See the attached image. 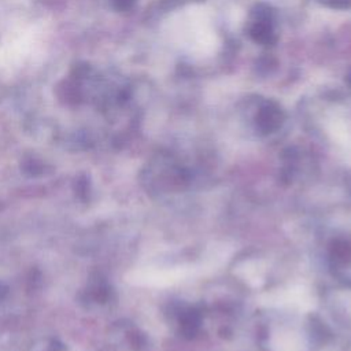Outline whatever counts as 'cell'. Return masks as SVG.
Segmentation results:
<instances>
[{
  "label": "cell",
  "instance_id": "6da1fadb",
  "mask_svg": "<svg viewBox=\"0 0 351 351\" xmlns=\"http://www.w3.org/2000/svg\"><path fill=\"white\" fill-rule=\"evenodd\" d=\"M248 32L254 41L259 44H271L276 40L273 12L267 7H256L248 22Z\"/></svg>",
  "mask_w": 351,
  "mask_h": 351
},
{
  "label": "cell",
  "instance_id": "7a4b0ae2",
  "mask_svg": "<svg viewBox=\"0 0 351 351\" xmlns=\"http://www.w3.org/2000/svg\"><path fill=\"white\" fill-rule=\"evenodd\" d=\"M284 121V114L282 110L271 101H265L255 117V122H256V128L267 134V133H273L274 130H277L281 123Z\"/></svg>",
  "mask_w": 351,
  "mask_h": 351
},
{
  "label": "cell",
  "instance_id": "3957f363",
  "mask_svg": "<svg viewBox=\"0 0 351 351\" xmlns=\"http://www.w3.org/2000/svg\"><path fill=\"white\" fill-rule=\"evenodd\" d=\"M332 258L337 265L346 266L351 263V243L347 240H339L332 247Z\"/></svg>",
  "mask_w": 351,
  "mask_h": 351
},
{
  "label": "cell",
  "instance_id": "277c9868",
  "mask_svg": "<svg viewBox=\"0 0 351 351\" xmlns=\"http://www.w3.org/2000/svg\"><path fill=\"white\" fill-rule=\"evenodd\" d=\"M200 326V315L193 310H188L181 315V329L184 335L193 336Z\"/></svg>",
  "mask_w": 351,
  "mask_h": 351
},
{
  "label": "cell",
  "instance_id": "5b68a950",
  "mask_svg": "<svg viewBox=\"0 0 351 351\" xmlns=\"http://www.w3.org/2000/svg\"><path fill=\"white\" fill-rule=\"evenodd\" d=\"M321 1H325L330 7H336V8H348V7H351V0H321Z\"/></svg>",
  "mask_w": 351,
  "mask_h": 351
}]
</instances>
